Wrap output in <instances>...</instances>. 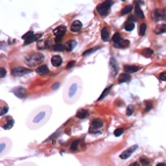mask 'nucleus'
Listing matches in <instances>:
<instances>
[{"instance_id":"obj_1","label":"nucleus","mask_w":166,"mask_h":166,"mask_svg":"<svg viewBox=\"0 0 166 166\" xmlns=\"http://www.w3.org/2000/svg\"><path fill=\"white\" fill-rule=\"evenodd\" d=\"M51 114V109L50 107H41L40 109L35 110L27 121V126L30 129H37L41 126H43Z\"/></svg>"},{"instance_id":"obj_2","label":"nucleus","mask_w":166,"mask_h":166,"mask_svg":"<svg viewBox=\"0 0 166 166\" xmlns=\"http://www.w3.org/2000/svg\"><path fill=\"white\" fill-rule=\"evenodd\" d=\"M25 60H26V64L28 66L34 67V66H36V65H39V64H41V63L44 60V56L40 53H30V55L26 56Z\"/></svg>"},{"instance_id":"obj_3","label":"nucleus","mask_w":166,"mask_h":166,"mask_svg":"<svg viewBox=\"0 0 166 166\" xmlns=\"http://www.w3.org/2000/svg\"><path fill=\"white\" fill-rule=\"evenodd\" d=\"M112 5H113V1H112V0H106L105 2L100 4L99 6L97 7V11H98V13H99L101 16H106L107 14H108V12H109Z\"/></svg>"},{"instance_id":"obj_4","label":"nucleus","mask_w":166,"mask_h":166,"mask_svg":"<svg viewBox=\"0 0 166 166\" xmlns=\"http://www.w3.org/2000/svg\"><path fill=\"white\" fill-rule=\"evenodd\" d=\"M41 36H42V34H41V33L40 34H36V35H35V34H34V32H32V30H30V32H28L27 34H25L22 39H23V41H25V44H26V46H28V44H30L32 42L36 41L37 39H40Z\"/></svg>"},{"instance_id":"obj_5","label":"nucleus","mask_w":166,"mask_h":166,"mask_svg":"<svg viewBox=\"0 0 166 166\" xmlns=\"http://www.w3.org/2000/svg\"><path fill=\"white\" fill-rule=\"evenodd\" d=\"M103 127V121L101 119H94L91 122V129H90V133H94V131H98L101 128Z\"/></svg>"},{"instance_id":"obj_6","label":"nucleus","mask_w":166,"mask_h":166,"mask_svg":"<svg viewBox=\"0 0 166 166\" xmlns=\"http://www.w3.org/2000/svg\"><path fill=\"white\" fill-rule=\"evenodd\" d=\"M30 72L32 71L29 69H25V67H14L12 70V74L14 77H22V76H26Z\"/></svg>"},{"instance_id":"obj_7","label":"nucleus","mask_w":166,"mask_h":166,"mask_svg":"<svg viewBox=\"0 0 166 166\" xmlns=\"http://www.w3.org/2000/svg\"><path fill=\"white\" fill-rule=\"evenodd\" d=\"M152 19L156 21L166 20L165 11H161V9H154L153 13H152Z\"/></svg>"},{"instance_id":"obj_8","label":"nucleus","mask_w":166,"mask_h":166,"mask_svg":"<svg viewBox=\"0 0 166 166\" xmlns=\"http://www.w3.org/2000/svg\"><path fill=\"white\" fill-rule=\"evenodd\" d=\"M137 147H138V145H133L131 147L127 149L126 151H123V152L120 154V158H121V159H127V158H129V157L133 154L134 151L137 150Z\"/></svg>"},{"instance_id":"obj_9","label":"nucleus","mask_w":166,"mask_h":166,"mask_svg":"<svg viewBox=\"0 0 166 166\" xmlns=\"http://www.w3.org/2000/svg\"><path fill=\"white\" fill-rule=\"evenodd\" d=\"M19 99H22L25 95H26V88L22 86H18L15 87V88H13V91H12Z\"/></svg>"},{"instance_id":"obj_10","label":"nucleus","mask_w":166,"mask_h":166,"mask_svg":"<svg viewBox=\"0 0 166 166\" xmlns=\"http://www.w3.org/2000/svg\"><path fill=\"white\" fill-rule=\"evenodd\" d=\"M66 34V27L65 26H59L57 27L55 30H53V35L56 36V37H62L63 39V36Z\"/></svg>"},{"instance_id":"obj_11","label":"nucleus","mask_w":166,"mask_h":166,"mask_svg":"<svg viewBox=\"0 0 166 166\" xmlns=\"http://www.w3.org/2000/svg\"><path fill=\"white\" fill-rule=\"evenodd\" d=\"M131 80V77H130V74L127 72H123L121 73L119 76V79H117V81H119L120 84H123V83H129Z\"/></svg>"},{"instance_id":"obj_12","label":"nucleus","mask_w":166,"mask_h":166,"mask_svg":"<svg viewBox=\"0 0 166 166\" xmlns=\"http://www.w3.org/2000/svg\"><path fill=\"white\" fill-rule=\"evenodd\" d=\"M140 66H137V65H129V64H127V65H124V71H126L127 73H135L137 72V71H140Z\"/></svg>"},{"instance_id":"obj_13","label":"nucleus","mask_w":166,"mask_h":166,"mask_svg":"<svg viewBox=\"0 0 166 166\" xmlns=\"http://www.w3.org/2000/svg\"><path fill=\"white\" fill-rule=\"evenodd\" d=\"M62 63H63V59H62V57L58 56V55H56V56H53V57H51V64H53L55 67L60 66Z\"/></svg>"},{"instance_id":"obj_14","label":"nucleus","mask_w":166,"mask_h":166,"mask_svg":"<svg viewBox=\"0 0 166 166\" xmlns=\"http://www.w3.org/2000/svg\"><path fill=\"white\" fill-rule=\"evenodd\" d=\"M81 27H83V23L79 20H76L73 21L72 25H71V30H72L73 33H78L80 29H81Z\"/></svg>"},{"instance_id":"obj_15","label":"nucleus","mask_w":166,"mask_h":166,"mask_svg":"<svg viewBox=\"0 0 166 166\" xmlns=\"http://www.w3.org/2000/svg\"><path fill=\"white\" fill-rule=\"evenodd\" d=\"M77 88H78L77 84H73L72 86L69 88L70 91H69V94H67V97H66V102H69V101H70L69 99H70V98H73V95L77 93Z\"/></svg>"},{"instance_id":"obj_16","label":"nucleus","mask_w":166,"mask_h":166,"mask_svg":"<svg viewBox=\"0 0 166 166\" xmlns=\"http://www.w3.org/2000/svg\"><path fill=\"white\" fill-rule=\"evenodd\" d=\"M36 72L39 73L40 76H46L49 73V67L47 65H40V66L36 69Z\"/></svg>"},{"instance_id":"obj_17","label":"nucleus","mask_w":166,"mask_h":166,"mask_svg":"<svg viewBox=\"0 0 166 166\" xmlns=\"http://www.w3.org/2000/svg\"><path fill=\"white\" fill-rule=\"evenodd\" d=\"M101 39L103 42H107V41H109V30H108V28L107 27H103L102 28V30H101Z\"/></svg>"},{"instance_id":"obj_18","label":"nucleus","mask_w":166,"mask_h":166,"mask_svg":"<svg viewBox=\"0 0 166 166\" xmlns=\"http://www.w3.org/2000/svg\"><path fill=\"white\" fill-rule=\"evenodd\" d=\"M88 110L87 109H79L78 112H77V117L80 120H84V119H86V117H88Z\"/></svg>"},{"instance_id":"obj_19","label":"nucleus","mask_w":166,"mask_h":166,"mask_svg":"<svg viewBox=\"0 0 166 166\" xmlns=\"http://www.w3.org/2000/svg\"><path fill=\"white\" fill-rule=\"evenodd\" d=\"M135 15H136L137 19H143V18H144V13H143V11L141 9V6L137 5V4H135Z\"/></svg>"},{"instance_id":"obj_20","label":"nucleus","mask_w":166,"mask_h":166,"mask_svg":"<svg viewBox=\"0 0 166 166\" xmlns=\"http://www.w3.org/2000/svg\"><path fill=\"white\" fill-rule=\"evenodd\" d=\"M129 44H130V42L128 40H122L120 41L119 43H115V44H113L115 48H119V49H121V48H128L129 47Z\"/></svg>"},{"instance_id":"obj_21","label":"nucleus","mask_w":166,"mask_h":166,"mask_svg":"<svg viewBox=\"0 0 166 166\" xmlns=\"http://www.w3.org/2000/svg\"><path fill=\"white\" fill-rule=\"evenodd\" d=\"M76 46H77V42H76L74 40H70V41H67V42H66L65 48H66L67 51H72Z\"/></svg>"},{"instance_id":"obj_22","label":"nucleus","mask_w":166,"mask_h":166,"mask_svg":"<svg viewBox=\"0 0 166 166\" xmlns=\"http://www.w3.org/2000/svg\"><path fill=\"white\" fill-rule=\"evenodd\" d=\"M14 126V120L9 116V117H7V123H5L4 126H2V129H5V130H8V129H11L12 127Z\"/></svg>"},{"instance_id":"obj_23","label":"nucleus","mask_w":166,"mask_h":166,"mask_svg":"<svg viewBox=\"0 0 166 166\" xmlns=\"http://www.w3.org/2000/svg\"><path fill=\"white\" fill-rule=\"evenodd\" d=\"M53 51H63V50H66L65 46H63L62 43H55L53 47H51Z\"/></svg>"},{"instance_id":"obj_24","label":"nucleus","mask_w":166,"mask_h":166,"mask_svg":"<svg viewBox=\"0 0 166 166\" xmlns=\"http://www.w3.org/2000/svg\"><path fill=\"white\" fill-rule=\"evenodd\" d=\"M109 65H110V67L113 69L114 74H115V73H117V70H119V67H117L116 60H115V58H114V57H112V58H110V63H109Z\"/></svg>"},{"instance_id":"obj_25","label":"nucleus","mask_w":166,"mask_h":166,"mask_svg":"<svg viewBox=\"0 0 166 166\" xmlns=\"http://www.w3.org/2000/svg\"><path fill=\"white\" fill-rule=\"evenodd\" d=\"M123 28L126 29L127 32H131V30H134V28H135V22H126Z\"/></svg>"},{"instance_id":"obj_26","label":"nucleus","mask_w":166,"mask_h":166,"mask_svg":"<svg viewBox=\"0 0 166 166\" xmlns=\"http://www.w3.org/2000/svg\"><path fill=\"white\" fill-rule=\"evenodd\" d=\"M79 140H74L72 142V143H71V146H70V149H71V150H72V151H77V150H78V147H79Z\"/></svg>"},{"instance_id":"obj_27","label":"nucleus","mask_w":166,"mask_h":166,"mask_svg":"<svg viewBox=\"0 0 166 166\" xmlns=\"http://www.w3.org/2000/svg\"><path fill=\"white\" fill-rule=\"evenodd\" d=\"M143 56H145V57H151L153 55V50L152 49H149V48H145V49H143Z\"/></svg>"},{"instance_id":"obj_28","label":"nucleus","mask_w":166,"mask_h":166,"mask_svg":"<svg viewBox=\"0 0 166 166\" xmlns=\"http://www.w3.org/2000/svg\"><path fill=\"white\" fill-rule=\"evenodd\" d=\"M131 11H133V6H131V5H129V6H127V7H123V8H122V11H121V15L129 14Z\"/></svg>"},{"instance_id":"obj_29","label":"nucleus","mask_w":166,"mask_h":166,"mask_svg":"<svg viewBox=\"0 0 166 166\" xmlns=\"http://www.w3.org/2000/svg\"><path fill=\"white\" fill-rule=\"evenodd\" d=\"M163 33H166V25H159L158 28L156 29V34L160 35V34H163Z\"/></svg>"},{"instance_id":"obj_30","label":"nucleus","mask_w":166,"mask_h":166,"mask_svg":"<svg viewBox=\"0 0 166 166\" xmlns=\"http://www.w3.org/2000/svg\"><path fill=\"white\" fill-rule=\"evenodd\" d=\"M100 47H94V48H91V49H88V50H86L85 53H83V56L85 57V56H88V55H91V53H93L94 51H97V50H99Z\"/></svg>"},{"instance_id":"obj_31","label":"nucleus","mask_w":166,"mask_h":166,"mask_svg":"<svg viewBox=\"0 0 166 166\" xmlns=\"http://www.w3.org/2000/svg\"><path fill=\"white\" fill-rule=\"evenodd\" d=\"M110 88H112V85H109V86H108V87H106V88H105V91L102 92V94L100 95V98H99V99H98V100H102V99H105V97H106L107 94L109 93V91H110Z\"/></svg>"},{"instance_id":"obj_32","label":"nucleus","mask_w":166,"mask_h":166,"mask_svg":"<svg viewBox=\"0 0 166 166\" xmlns=\"http://www.w3.org/2000/svg\"><path fill=\"white\" fill-rule=\"evenodd\" d=\"M146 32V25L145 23H142L140 26V29H138V34H140V36H144V34Z\"/></svg>"},{"instance_id":"obj_33","label":"nucleus","mask_w":166,"mask_h":166,"mask_svg":"<svg viewBox=\"0 0 166 166\" xmlns=\"http://www.w3.org/2000/svg\"><path fill=\"white\" fill-rule=\"evenodd\" d=\"M112 41H113V44H115V43H119L120 41H122V39H121V34H120V33L114 34V36H113V39H112Z\"/></svg>"},{"instance_id":"obj_34","label":"nucleus","mask_w":166,"mask_h":166,"mask_svg":"<svg viewBox=\"0 0 166 166\" xmlns=\"http://www.w3.org/2000/svg\"><path fill=\"white\" fill-rule=\"evenodd\" d=\"M140 163H141V164H143V165H144V166H147V165H149V164H150V160L147 159L146 157H144V156H143V157H141Z\"/></svg>"},{"instance_id":"obj_35","label":"nucleus","mask_w":166,"mask_h":166,"mask_svg":"<svg viewBox=\"0 0 166 166\" xmlns=\"http://www.w3.org/2000/svg\"><path fill=\"white\" fill-rule=\"evenodd\" d=\"M145 112H150L152 109V102L151 101H146L145 102Z\"/></svg>"},{"instance_id":"obj_36","label":"nucleus","mask_w":166,"mask_h":166,"mask_svg":"<svg viewBox=\"0 0 166 166\" xmlns=\"http://www.w3.org/2000/svg\"><path fill=\"white\" fill-rule=\"evenodd\" d=\"M134 106L133 105H130V106H128V108H127V115H131V114L134 113Z\"/></svg>"},{"instance_id":"obj_37","label":"nucleus","mask_w":166,"mask_h":166,"mask_svg":"<svg viewBox=\"0 0 166 166\" xmlns=\"http://www.w3.org/2000/svg\"><path fill=\"white\" fill-rule=\"evenodd\" d=\"M123 131H124V130H123L122 128H119V129H116V130L114 131V135H115V136H121V135L123 134Z\"/></svg>"},{"instance_id":"obj_38","label":"nucleus","mask_w":166,"mask_h":166,"mask_svg":"<svg viewBox=\"0 0 166 166\" xmlns=\"http://www.w3.org/2000/svg\"><path fill=\"white\" fill-rule=\"evenodd\" d=\"M7 112H8V108H7V106L1 107V110H0V115H1V116H4V114H6Z\"/></svg>"},{"instance_id":"obj_39","label":"nucleus","mask_w":166,"mask_h":166,"mask_svg":"<svg viewBox=\"0 0 166 166\" xmlns=\"http://www.w3.org/2000/svg\"><path fill=\"white\" fill-rule=\"evenodd\" d=\"M159 80L161 81H166V72H161L159 74Z\"/></svg>"},{"instance_id":"obj_40","label":"nucleus","mask_w":166,"mask_h":166,"mask_svg":"<svg viewBox=\"0 0 166 166\" xmlns=\"http://www.w3.org/2000/svg\"><path fill=\"white\" fill-rule=\"evenodd\" d=\"M137 20V18L135 16V15H130L129 18H128V22H136Z\"/></svg>"},{"instance_id":"obj_41","label":"nucleus","mask_w":166,"mask_h":166,"mask_svg":"<svg viewBox=\"0 0 166 166\" xmlns=\"http://www.w3.org/2000/svg\"><path fill=\"white\" fill-rule=\"evenodd\" d=\"M5 76H6V70H5L4 67H1V69H0V77L4 78Z\"/></svg>"},{"instance_id":"obj_42","label":"nucleus","mask_w":166,"mask_h":166,"mask_svg":"<svg viewBox=\"0 0 166 166\" xmlns=\"http://www.w3.org/2000/svg\"><path fill=\"white\" fill-rule=\"evenodd\" d=\"M74 64H76V62H74V60H71V62H70V63H69V64L66 65V67H67V69H70V67H72Z\"/></svg>"},{"instance_id":"obj_43","label":"nucleus","mask_w":166,"mask_h":166,"mask_svg":"<svg viewBox=\"0 0 166 166\" xmlns=\"http://www.w3.org/2000/svg\"><path fill=\"white\" fill-rule=\"evenodd\" d=\"M59 87V83H56V84H53V86L51 87L53 90H56V88H58Z\"/></svg>"},{"instance_id":"obj_44","label":"nucleus","mask_w":166,"mask_h":166,"mask_svg":"<svg viewBox=\"0 0 166 166\" xmlns=\"http://www.w3.org/2000/svg\"><path fill=\"white\" fill-rule=\"evenodd\" d=\"M129 166H141V164L140 163H137V161H134V163H131Z\"/></svg>"},{"instance_id":"obj_45","label":"nucleus","mask_w":166,"mask_h":166,"mask_svg":"<svg viewBox=\"0 0 166 166\" xmlns=\"http://www.w3.org/2000/svg\"><path fill=\"white\" fill-rule=\"evenodd\" d=\"M19 166H36V165H34V164H30V163H27V164H21V165Z\"/></svg>"},{"instance_id":"obj_46","label":"nucleus","mask_w":166,"mask_h":166,"mask_svg":"<svg viewBox=\"0 0 166 166\" xmlns=\"http://www.w3.org/2000/svg\"><path fill=\"white\" fill-rule=\"evenodd\" d=\"M156 166H166L165 163H159V164H157Z\"/></svg>"},{"instance_id":"obj_47","label":"nucleus","mask_w":166,"mask_h":166,"mask_svg":"<svg viewBox=\"0 0 166 166\" xmlns=\"http://www.w3.org/2000/svg\"><path fill=\"white\" fill-rule=\"evenodd\" d=\"M122 1H124V0H122Z\"/></svg>"}]
</instances>
